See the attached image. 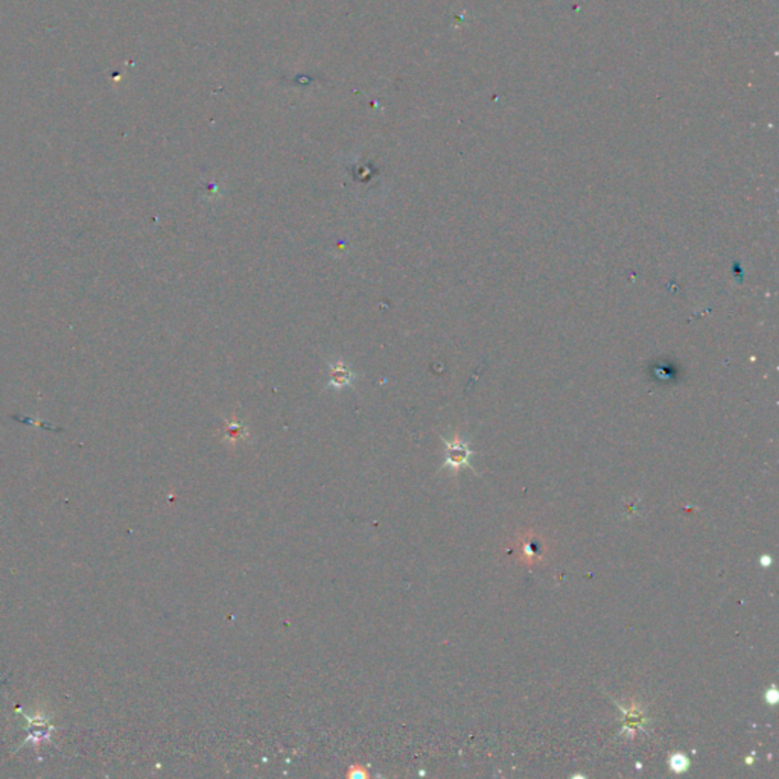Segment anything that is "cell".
<instances>
[{"label": "cell", "mask_w": 779, "mask_h": 779, "mask_svg": "<svg viewBox=\"0 0 779 779\" xmlns=\"http://www.w3.org/2000/svg\"><path fill=\"white\" fill-rule=\"evenodd\" d=\"M618 708L624 714V729L621 730V734L627 733L628 738H633L636 728L644 729L645 726H647L649 720H647V717H645L644 710L636 705L633 700H632V705H631V708H628V710H626L623 705H618Z\"/></svg>", "instance_id": "3"}, {"label": "cell", "mask_w": 779, "mask_h": 779, "mask_svg": "<svg viewBox=\"0 0 779 779\" xmlns=\"http://www.w3.org/2000/svg\"><path fill=\"white\" fill-rule=\"evenodd\" d=\"M445 463H443V469H451L454 472L460 470L461 468H470V457H472V450L469 447L468 442H464V440L459 436H455L452 440H445Z\"/></svg>", "instance_id": "1"}, {"label": "cell", "mask_w": 779, "mask_h": 779, "mask_svg": "<svg viewBox=\"0 0 779 779\" xmlns=\"http://www.w3.org/2000/svg\"><path fill=\"white\" fill-rule=\"evenodd\" d=\"M760 563H761V566H762V568H769V566H770V565H772V557H770V556H767V554L761 556V558H760Z\"/></svg>", "instance_id": "6"}, {"label": "cell", "mask_w": 779, "mask_h": 779, "mask_svg": "<svg viewBox=\"0 0 779 779\" xmlns=\"http://www.w3.org/2000/svg\"><path fill=\"white\" fill-rule=\"evenodd\" d=\"M746 762H747V764H752V762H753V758H752V757H749V758H746Z\"/></svg>", "instance_id": "7"}, {"label": "cell", "mask_w": 779, "mask_h": 779, "mask_svg": "<svg viewBox=\"0 0 779 779\" xmlns=\"http://www.w3.org/2000/svg\"><path fill=\"white\" fill-rule=\"evenodd\" d=\"M764 700H766V702H767L769 705H776V703H778V700H779V692H778V690H776L775 687H770V688L766 691Z\"/></svg>", "instance_id": "5"}, {"label": "cell", "mask_w": 779, "mask_h": 779, "mask_svg": "<svg viewBox=\"0 0 779 779\" xmlns=\"http://www.w3.org/2000/svg\"><path fill=\"white\" fill-rule=\"evenodd\" d=\"M357 379V373L353 370L345 366L343 361H335V363H329V387L334 388H344L348 385Z\"/></svg>", "instance_id": "2"}, {"label": "cell", "mask_w": 779, "mask_h": 779, "mask_svg": "<svg viewBox=\"0 0 779 779\" xmlns=\"http://www.w3.org/2000/svg\"><path fill=\"white\" fill-rule=\"evenodd\" d=\"M690 766H691L690 758L682 752H674L670 755V758H668V767H670L671 772L676 775L688 772Z\"/></svg>", "instance_id": "4"}]
</instances>
